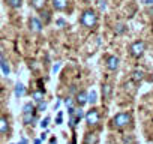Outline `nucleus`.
<instances>
[{
    "label": "nucleus",
    "instance_id": "f257e3e1",
    "mask_svg": "<svg viewBox=\"0 0 153 144\" xmlns=\"http://www.w3.org/2000/svg\"><path fill=\"white\" fill-rule=\"evenodd\" d=\"M80 23L83 27L86 29H93L98 23V17H96V12L93 9H86L83 11L81 14V18H80Z\"/></svg>",
    "mask_w": 153,
    "mask_h": 144
},
{
    "label": "nucleus",
    "instance_id": "f03ea898",
    "mask_svg": "<svg viewBox=\"0 0 153 144\" xmlns=\"http://www.w3.org/2000/svg\"><path fill=\"white\" fill-rule=\"evenodd\" d=\"M131 123H132V116H131L129 113H126V111L116 114L114 119H113V125H114L116 128H119V129H123V128L129 126Z\"/></svg>",
    "mask_w": 153,
    "mask_h": 144
},
{
    "label": "nucleus",
    "instance_id": "7ed1b4c3",
    "mask_svg": "<svg viewBox=\"0 0 153 144\" xmlns=\"http://www.w3.org/2000/svg\"><path fill=\"white\" fill-rule=\"evenodd\" d=\"M146 48H147V45H146L144 41H135V42H132V44L129 45V53H131L132 57L140 59V57L144 54Z\"/></svg>",
    "mask_w": 153,
    "mask_h": 144
},
{
    "label": "nucleus",
    "instance_id": "20e7f679",
    "mask_svg": "<svg viewBox=\"0 0 153 144\" xmlns=\"http://www.w3.org/2000/svg\"><path fill=\"white\" fill-rule=\"evenodd\" d=\"M86 122H87L89 126H96V125H99V122H101V114H99V111H98L96 108H92L90 111H87V114H86Z\"/></svg>",
    "mask_w": 153,
    "mask_h": 144
},
{
    "label": "nucleus",
    "instance_id": "39448f33",
    "mask_svg": "<svg viewBox=\"0 0 153 144\" xmlns=\"http://www.w3.org/2000/svg\"><path fill=\"white\" fill-rule=\"evenodd\" d=\"M29 27H30V30H32L33 33H41L42 29H44V24H42L41 18H38V17H30V18H29Z\"/></svg>",
    "mask_w": 153,
    "mask_h": 144
},
{
    "label": "nucleus",
    "instance_id": "423d86ee",
    "mask_svg": "<svg viewBox=\"0 0 153 144\" xmlns=\"http://www.w3.org/2000/svg\"><path fill=\"white\" fill-rule=\"evenodd\" d=\"M119 66H120V59H119L117 56H110V57L107 59V68H108L110 71H117Z\"/></svg>",
    "mask_w": 153,
    "mask_h": 144
},
{
    "label": "nucleus",
    "instance_id": "0eeeda50",
    "mask_svg": "<svg viewBox=\"0 0 153 144\" xmlns=\"http://www.w3.org/2000/svg\"><path fill=\"white\" fill-rule=\"evenodd\" d=\"M69 6V0H53V8L56 11H60V12H65Z\"/></svg>",
    "mask_w": 153,
    "mask_h": 144
},
{
    "label": "nucleus",
    "instance_id": "6e6552de",
    "mask_svg": "<svg viewBox=\"0 0 153 144\" xmlns=\"http://www.w3.org/2000/svg\"><path fill=\"white\" fill-rule=\"evenodd\" d=\"M75 102L78 104L80 107H83V105L87 104V93H86V90H80L78 93H76V96H75Z\"/></svg>",
    "mask_w": 153,
    "mask_h": 144
},
{
    "label": "nucleus",
    "instance_id": "1a4fd4ad",
    "mask_svg": "<svg viewBox=\"0 0 153 144\" xmlns=\"http://www.w3.org/2000/svg\"><path fill=\"white\" fill-rule=\"evenodd\" d=\"M30 5L35 11L41 12L42 9H45V5H47V0H30Z\"/></svg>",
    "mask_w": 153,
    "mask_h": 144
},
{
    "label": "nucleus",
    "instance_id": "9d476101",
    "mask_svg": "<svg viewBox=\"0 0 153 144\" xmlns=\"http://www.w3.org/2000/svg\"><path fill=\"white\" fill-rule=\"evenodd\" d=\"M98 141H99V137L95 132H89L84 137V144H98Z\"/></svg>",
    "mask_w": 153,
    "mask_h": 144
},
{
    "label": "nucleus",
    "instance_id": "9b49d317",
    "mask_svg": "<svg viewBox=\"0 0 153 144\" xmlns=\"http://www.w3.org/2000/svg\"><path fill=\"white\" fill-rule=\"evenodd\" d=\"M0 68H2V71H3V74H5V75H9V74H11L9 63H8V60H6L3 56H0Z\"/></svg>",
    "mask_w": 153,
    "mask_h": 144
},
{
    "label": "nucleus",
    "instance_id": "f8f14e48",
    "mask_svg": "<svg viewBox=\"0 0 153 144\" xmlns=\"http://www.w3.org/2000/svg\"><path fill=\"white\" fill-rule=\"evenodd\" d=\"M9 132V122L5 117H0V135H5Z\"/></svg>",
    "mask_w": 153,
    "mask_h": 144
},
{
    "label": "nucleus",
    "instance_id": "ddd939ff",
    "mask_svg": "<svg viewBox=\"0 0 153 144\" xmlns=\"http://www.w3.org/2000/svg\"><path fill=\"white\" fill-rule=\"evenodd\" d=\"M111 93H113L111 84H104V86H102V96H104L105 101H108V99L111 98Z\"/></svg>",
    "mask_w": 153,
    "mask_h": 144
},
{
    "label": "nucleus",
    "instance_id": "4468645a",
    "mask_svg": "<svg viewBox=\"0 0 153 144\" xmlns=\"http://www.w3.org/2000/svg\"><path fill=\"white\" fill-rule=\"evenodd\" d=\"M24 123L30 125V126H36L38 120H36V113L35 114H24Z\"/></svg>",
    "mask_w": 153,
    "mask_h": 144
},
{
    "label": "nucleus",
    "instance_id": "2eb2a0df",
    "mask_svg": "<svg viewBox=\"0 0 153 144\" xmlns=\"http://www.w3.org/2000/svg\"><path fill=\"white\" fill-rule=\"evenodd\" d=\"M39 18H41L42 24H48V23L51 21V11H45V9H42Z\"/></svg>",
    "mask_w": 153,
    "mask_h": 144
},
{
    "label": "nucleus",
    "instance_id": "dca6fc26",
    "mask_svg": "<svg viewBox=\"0 0 153 144\" xmlns=\"http://www.w3.org/2000/svg\"><path fill=\"white\" fill-rule=\"evenodd\" d=\"M143 78H144V72H143L141 69H135V71L132 72V81L140 83V81H143Z\"/></svg>",
    "mask_w": 153,
    "mask_h": 144
},
{
    "label": "nucleus",
    "instance_id": "f3484780",
    "mask_svg": "<svg viewBox=\"0 0 153 144\" xmlns=\"http://www.w3.org/2000/svg\"><path fill=\"white\" fill-rule=\"evenodd\" d=\"M44 95H45V93H44V90H42V89H41V90H36V92H33V93H32V99H33L35 102H39V101H42V99H44Z\"/></svg>",
    "mask_w": 153,
    "mask_h": 144
},
{
    "label": "nucleus",
    "instance_id": "a211bd4d",
    "mask_svg": "<svg viewBox=\"0 0 153 144\" xmlns=\"http://www.w3.org/2000/svg\"><path fill=\"white\" fill-rule=\"evenodd\" d=\"M6 3L12 8V9H20L23 5V0H6Z\"/></svg>",
    "mask_w": 153,
    "mask_h": 144
},
{
    "label": "nucleus",
    "instance_id": "6ab92c4d",
    "mask_svg": "<svg viewBox=\"0 0 153 144\" xmlns=\"http://www.w3.org/2000/svg\"><path fill=\"white\" fill-rule=\"evenodd\" d=\"M23 110H24V114H35L36 113V108H35V105L32 102H27Z\"/></svg>",
    "mask_w": 153,
    "mask_h": 144
},
{
    "label": "nucleus",
    "instance_id": "aec40b11",
    "mask_svg": "<svg viewBox=\"0 0 153 144\" xmlns=\"http://www.w3.org/2000/svg\"><path fill=\"white\" fill-rule=\"evenodd\" d=\"M24 90H26V87L21 83H17V86H15V98H21Z\"/></svg>",
    "mask_w": 153,
    "mask_h": 144
},
{
    "label": "nucleus",
    "instance_id": "412c9836",
    "mask_svg": "<svg viewBox=\"0 0 153 144\" xmlns=\"http://www.w3.org/2000/svg\"><path fill=\"white\" fill-rule=\"evenodd\" d=\"M96 101H98L96 92H95V90H92V92L87 95V102H89V104H92V105H95V104H96Z\"/></svg>",
    "mask_w": 153,
    "mask_h": 144
},
{
    "label": "nucleus",
    "instance_id": "4be33fe9",
    "mask_svg": "<svg viewBox=\"0 0 153 144\" xmlns=\"http://www.w3.org/2000/svg\"><path fill=\"white\" fill-rule=\"evenodd\" d=\"M114 32H116V35H123L126 32V26L125 24H116Z\"/></svg>",
    "mask_w": 153,
    "mask_h": 144
},
{
    "label": "nucleus",
    "instance_id": "5701e85b",
    "mask_svg": "<svg viewBox=\"0 0 153 144\" xmlns=\"http://www.w3.org/2000/svg\"><path fill=\"white\" fill-rule=\"evenodd\" d=\"M45 110H47V102L42 99V101L38 102V108H36V111L39 113V111H45Z\"/></svg>",
    "mask_w": 153,
    "mask_h": 144
},
{
    "label": "nucleus",
    "instance_id": "b1692460",
    "mask_svg": "<svg viewBox=\"0 0 153 144\" xmlns=\"http://www.w3.org/2000/svg\"><path fill=\"white\" fill-rule=\"evenodd\" d=\"M74 114H75V117H76V119H78V120H81V119L84 117V111H83L81 108H76Z\"/></svg>",
    "mask_w": 153,
    "mask_h": 144
},
{
    "label": "nucleus",
    "instance_id": "393cba45",
    "mask_svg": "<svg viewBox=\"0 0 153 144\" xmlns=\"http://www.w3.org/2000/svg\"><path fill=\"white\" fill-rule=\"evenodd\" d=\"M74 102H75V99H72L71 96H68V98L65 99V104H66L68 108H72V107H74Z\"/></svg>",
    "mask_w": 153,
    "mask_h": 144
},
{
    "label": "nucleus",
    "instance_id": "a878e982",
    "mask_svg": "<svg viewBox=\"0 0 153 144\" xmlns=\"http://www.w3.org/2000/svg\"><path fill=\"white\" fill-rule=\"evenodd\" d=\"M56 123H57V125H62V123H63V113H62V111H59V113H57Z\"/></svg>",
    "mask_w": 153,
    "mask_h": 144
},
{
    "label": "nucleus",
    "instance_id": "bb28decb",
    "mask_svg": "<svg viewBox=\"0 0 153 144\" xmlns=\"http://www.w3.org/2000/svg\"><path fill=\"white\" fill-rule=\"evenodd\" d=\"M48 123H50V117L47 116V117H44V119H42V122H41V126L45 129V128L48 126Z\"/></svg>",
    "mask_w": 153,
    "mask_h": 144
},
{
    "label": "nucleus",
    "instance_id": "cd10ccee",
    "mask_svg": "<svg viewBox=\"0 0 153 144\" xmlns=\"http://www.w3.org/2000/svg\"><path fill=\"white\" fill-rule=\"evenodd\" d=\"M65 24H66V23H65V20H62V18H59V20H57V26H59V27H63Z\"/></svg>",
    "mask_w": 153,
    "mask_h": 144
},
{
    "label": "nucleus",
    "instance_id": "c85d7f7f",
    "mask_svg": "<svg viewBox=\"0 0 153 144\" xmlns=\"http://www.w3.org/2000/svg\"><path fill=\"white\" fill-rule=\"evenodd\" d=\"M59 68H60V63H57V65H54V68H53V71H54V72H57V71H59Z\"/></svg>",
    "mask_w": 153,
    "mask_h": 144
},
{
    "label": "nucleus",
    "instance_id": "c756f323",
    "mask_svg": "<svg viewBox=\"0 0 153 144\" xmlns=\"http://www.w3.org/2000/svg\"><path fill=\"white\" fill-rule=\"evenodd\" d=\"M41 143H42V140H41V138H36V140L33 141V144H41Z\"/></svg>",
    "mask_w": 153,
    "mask_h": 144
},
{
    "label": "nucleus",
    "instance_id": "7c9ffc66",
    "mask_svg": "<svg viewBox=\"0 0 153 144\" xmlns=\"http://www.w3.org/2000/svg\"><path fill=\"white\" fill-rule=\"evenodd\" d=\"M17 144H27V140H26V138H21V141L17 143Z\"/></svg>",
    "mask_w": 153,
    "mask_h": 144
},
{
    "label": "nucleus",
    "instance_id": "2f4dec72",
    "mask_svg": "<svg viewBox=\"0 0 153 144\" xmlns=\"http://www.w3.org/2000/svg\"><path fill=\"white\" fill-rule=\"evenodd\" d=\"M146 5H153V0H144Z\"/></svg>",
    "mask_w": 153,
    "mask_h": 144
},
{
    "label": "nucleus",
    "instance_id": "473e14b6",
    "mask_svg": "<svg viewBox=\"0 0 153 144\" xmlns=\"http://www.w3.org/2000/svg\"><path fill=\"white\" fill-rule=\"evenodd\" d=\"M69 92H71V93H75V92H76V89H75V86H72V87L69 89Z\"/></svg>",
    "mask_w": 153,
    "mask_h": 144
},
{
    "label": "nucleus",
    "instance_id": "72a5a7b5",
    "mask_svg": "<svg viewBox=\"0 0 153 144\" xmlns=\"http://www.w3.org/2000/svg\"><path fill=\"white\" fill-rule=\"evenodd\" d=\"M45 138H47V132H42L41 134V140H45Z\"/></svg>",
    "mask_w": 153,
    "mask_h": 144
},
{
    "label": "nucleus",
    "instance_id": "f704fd0d",
    "mask_svg": "<svg viewBox=\"0 0 153 144\" xmlns=\"http://www.w3.org/2000/svg\"><path fill=\"white\" fill-rule=\"evenodd\" d=\"M48 144H57V140H56V138H51V141H50Z\"/></svg>",
    "mask_w": 153,
    "mask_h": 144
},
{
    "label": "nucleus",
    "instance_id": "c9c22d12",
    "mask_svg": "<svg viewBox=\"0 0 153 144\" xmlns=\"http://www.w3.org/2000/svg\"><path fill=\"white\" fill-rule=\"evenodd\" d=\"M59 107H60V101H57V102H56V105H54V108H56V110H57V108H59Z\"/></svg>",
    "mask_w": 153,
    "mask_h": 144
},
{
    "label": "nucleus",
    "instance_id": "e433bc0d",
    "mask_svg": "<svg viewBox=\"0 0 153 144\" xmlns=\"http://www.w3.org/2000/svg\"><path fill=\"white\" fill-rule=\"evenodd\" d=\"M71 144H72V143H71Z\"/></svg>",
    "mask_w": 153,
    "mask_h": 144
}]
</instances>
